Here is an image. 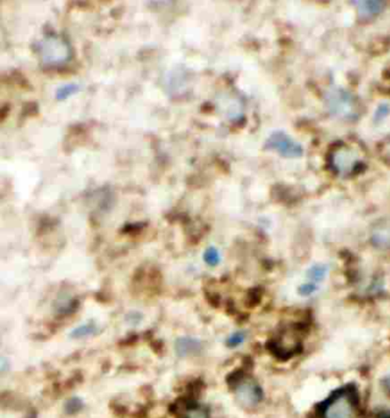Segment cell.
I'll return each mask as SVG.
<instances>
[{"label": "cell", "instance_id": "1", "mask_svg": "<svg viewBox=\"0 0 390 418\" xmlns=\"http://www.w3.org/2000/svg\"><path fill=\"white\" fill-rule=\"evenodd\" d=\"M72 47L61 36H48L39 43V56L42 64L48 67L64 65L72 58Z\"/></svg>", "mask_w": 390, "mask_h": 418}, {"label": "cell", "instance_id": "2", "mask_svg": "<svg viewBox=\"0 0 390 418\" xmlns=\"http://www.w3.org/2000/svg\"><path fill=\"white\" fill-rule=\"evenodd\" d=\"M360 164H361V160H360L358 151L345 143L336 144V148L332 149L328 155V165H329L330 170L336 173V175L344 176V177L354 175L358 170Z\"/></svg>", "mask_w": 390, "mask_h": 418}, {"label": "cell", "instance_id": "3", "mask_svg": "<svg viewBox=\"0 0 390 418\" xmlns=\"http://www.w3.org/2000/svg\"><path fill=\"white\" fill-rule=\"evenodd\" d=\"M356 402L349 390L336 391L330 396L322 410L323 418H355Z\"/></svg>", "mask_w": 390, "mask_h": 418}, {"label": "cell", "instance_id": "4", "mask_svg": "<svg viewBox=\"0 0 390 418\" xmlns=\"http://www.w3.org/2000/svg\"><path fill=\"white\" fill-rule=\"evenodd\" d=\"M264 148L279 154L285 160H297L303 155V147L284 131L272 132L266 140Z\"/></svg>", "mask_w": 390, "mask_h": 418}, {"label": "cell", "instance_id": "5", "mask_svg": "<svg viewBox=\"0 0 390 418\" xmlns=\"http://www.w3.org/2000/svg\"><path fill=\"white\" fill-rule=\"evenodd\" d=\"M237 402L245 408H253L263 400V390L256 380L245 377L237 380L234 388Z\"/></svg>", "mask_w": 390, "mask_h": 418}, {"label": "cell", "instance_id": "6", "mask_svg": "<svg viewBox=\"0 0 390 418\" xmlns=\"http://www.w3.org/2000/svg\"><path fill=\"white\" fill-rule=\"evenodd\" d=\"M369 242L378 251H390V214L374 221L369 232Z\"/></svg>", "mask_w": 390, "mask_h": 418}, {"label": "cell", "instance_id": "7", "mask_svg": "<svg viewBox=\"0 0 390 418\" xmlns=\"http://www.w3.org/2000/svg\"><path fill=\"white\" fill-rule=\"evenodd\" d=\"M201 350H202V342L191 336H182L175 341V351L180 358L197 355Z\"/></svg>", "mask_w": 390, "mask_h": 418}, {"label": "cell", "instance_id": "8", "mask_svg": "<svg viewBox=\"0 0 390 418\" xmlns=\"http://www.w3.org/2000/svg\"><path fill=\"white\" fill-rule=\"evenodd\" d=\"M355 4L363 16H373L382 10L384 0H355Z\"/></svg>", "mask_w": 390, "mask_h": 418}, {"label": "cell", "instance_id": "9", "mask_svg": "<svg viewBox=\"0 0 390 418\" xmlns=\"http://www.w3.org/2000/svg\"><path fill=\"white\" fill-rule=\"evenodd\" d=\"M328 272H329V268H328L327 264L314 263L308 268L307 272H306V276H307L308 280L319 284V283L325 280Z\"/></svg>", "mask_w": 390, "mask_h": 418}, {"label": "cell", "instance_id": "10", "mask_svg": "<svg viewBox=\"0 0 390 418\" xmlns=\"http://www.w3.org/2000/svg\"><path fill=\"white\" fill-rule=\"evenodd\" d=\"M97 325L94 323H86V324L78 325L77 328L72 330L70 333V336L72 339H83V338H88V336H92L97 333Z\"/></svg>", "mask_w": 390, "mask_h": 418}, {"label": "cell", "instance_id": "11", "mask_svg": "<svg viewBox=\"0 0 390 418\" xmlns=\"http://www.w3.org/2000/svg\"><path fill=\"white\" fill-rule=\"evenodd\" d=\"M204 261L208 267H212V268L218 267L221 262V254H220L219 250L215 246H209L206 248V251L204 252Z\"/></svg>", "mask_w": 390, "mask_h": 418}, {"label": "cell", "instance_id": "12", "mask_svg": "<svg viewBox=\"0 0 390 418\" xmlns=\"http://www.w3.org/2000/svg\"><path fill=\"white\" fill-rule=\"evenodd\" d=\"M78 91V86L75 83H69V85H64L61 87L56 89V94H55V98L58 100H65V99L70 98L72 96L77 94Z\"/></svg>", "mask_w": 390, "mask_h": 418}, {"label": "cell", "instance_id": "13", "mask_svg": "<svg viewBox=\"0 0 390 418\" xmlns=\"http://www.w3.org/2000/svg\"><path fill=\"white\" fill-rule=\"evenodd\" d=\"M246 340V333L245 331H235L232 333L228 339H226V346L230 347V349H235V347L240 346Z\"/></svg>", "mask_w": 390, "mask_h": 418}, {"label": "cell", "instance_id": "14", "mask_svg": "<svg viewBox=\"0 0 390 418\" xmlns=\"http://www.w3.org/2000/svg\"><path fill=\"white\" fill-rule=\"evenodd\" d=\"M318 292V284L312 283V281L303 283V284L297 287V294L303 297L312 296L314 292Z\"/></svg>", "mask_w": 390, "mask_h": 418}, {"label": "cell", "instance_id": "15", "mask_svg": "<svg viewBox=\"0 0 390 418\" xmlns=\"http://www.w3.org/2000/svg\"><path fill=\"white\" fill-rule=\"evenodd\" d=\"M186 418H209L208 410L204 406H193L187 410Z\"/></svg>", "mask_w": 390, "mask_h": 418}, {"label": "cell", "instance_id": "16", "mask_svg": "<svg viewBox=\"0 0 390 418\" xmlns=\"http://www.w3.org/2000/svg\"><path fill=\"white\" fill-rule=\"evenodd\" d=\"M83 407V402L76 397H72L66 402L65 408L67 413H75Z\"/></svg>", "mask_w": 390, "mask_h": 418}, {"label": "cell", "instance_id": "17", "mask_svg": "<svg viewBox=\"0 0 390 418\" xmlns=\"http://www.w3.org/2000/svg\"><path fill=\"white\" fill-rule=\"evenodd\" d=\"M380 385H382L383 390L390 396V374H387L385 377H383V378L380 380Z\"/></svg>", "mask_w": 390, "mask_h": 418}]
</instances>
